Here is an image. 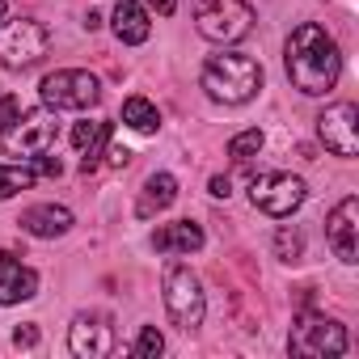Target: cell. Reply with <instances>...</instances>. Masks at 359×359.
Masks as SVG:
<instances>
[{
	"mask_svg": "<svg viewBox=\"0 0 359 359\" xmlns=\"http://www.w3.org/2000/svg\"><path fill=\"white\" fill-rule=\"evenodd\" d=\"M18 114H22V102H18V97H0V135L13 127Z\"/></svg>",
	"mask_w": 359,
	"mask_h": 359,
	"instance_id": "cb8c5ba5",
	"label": "cell"
},
{
	"mask_svg": "<svg viewBox=\"0 0 359 359\" xmlns=\"http://www.w3.org/2000/svg\"><path fill=\"white\" fill-rule=\"evenodd\" d=\"M275 254H279L283 262H300V254H304V237H300L296 229H279V233H275Z\"/></svg>",
	"mask_w": 359,
	"mask_h": 359,
	"instance_id": "7402d4cb",
	"label": "cell"
},
{
	"mask_svg": "<svg viewBox=\"0 0 359 359\" xmlns=\"http://www.w3.org/2000/svg\"><path fill=\"white\" fill-rule=\"evenodd\" d=\"M51 51V30L34 18H18L9 26H0V64L9 72H26L34 68L43 55Z\"/></svg>",
	"mask_w": 359,
	"mask_h": 359,
	"instance_id": "8992f818",
	"label": "cell"
},
{
	"mask_svg": "<svg viewBox=\"0 0 359 359\" xmlns=\"http://www.w3.org/2000/svg\"><path fill=\"white\" fill-rule=\"evenodd\" d=\"M39 93H43V106L51 110H89L102 102V81L85 68H55L43 76Z\"/></svg>",
	"mask_w": 359,
	"mask_h": 359,
	"instance_id": "52a82bcc",
	"label": "cell"
},
{
	"mask_svg": "<svg viewBox=\"0 0 359 359\" xmlns=\"http://www.w3.org/2000/svg\"><path fill=\"white\" fill-rule=\"evenodd\" d=\"M110 131H114V127H110L106 118H93V123L85 118V123H76V127H72V144L85 152V156H81V173L97 169V152L110 144Z\"/></svg>",
	"mask_w": 359,
	"mask_h": 359,
	"instance_id": "ac0fdd59",
	"label": "cell"
},
{
	"mask_svg": "<svg viewBox=\"0 0 359 359\" xmlns=\"http://www.w3.org/2000/svg\"><path fill=\"white\" fill-rule=\"evenodd\" d=\"M39 182V173L30 165H0V199H13Z\"/></svg>",
	"mask_w": 359,
	"mask_h": 359,
	"instance_id": "ffe728a7",
	"label": "cell"
},
{
	"mask_svg": "<svg viewBox=\"0 0 359 359\" xmlns=\"http://www.w3.org/2000/svg\"><path fill=\"white\" fill-rule=\"evenodd\" d=\"M287 351L296 359H338L346 351V330L321 313H300L287 338Z\"/></svg>",
	"mask_w": 359,
	"mask_h": 359,
	"instance_id": "ba28073f",
	"label": "cell"
},
{
	"mask_svg": "<svg viewBox=\"0 0 359 359\" xmlns=\"http://www.w3.org/2000/svg\"><path fill=\"white\" fill-rule=\"evenodd\" d=\"M161 287H165V313H169V321H173L177 330H187V334H191V330L203 325L208 296H203V283H199V275H195L191 266L169 262Z\"/></svg>",
	"mask_w": 359,
	"mask_h": 359,
	"instance_id": "3957f363",
	"label": "cell"
},
{
	"mask_svg": "<svg viewBox=\"0 0 359 359\" xmlns=\"http://www.w3.org/2000/svg\"><path fill=\"white\" fill-rule=\"evenodd\" d=\"M283 64H287V81L304 93V97H325L338 76H342V55L338 43L325 34V26L304 22L292 30L287 47H283Z\"/></svg>",
	"mask_w": 359,
	"mask_h": 359,
	"instance_id": "6da1fadb",
	"label": "cell"
},
{
	"mask_svg": "<svg viewBox=\"0 0 359 359\" xmlns=\"http://www.w3.org/2000/svg\"><path fill=\"white\" fill-rule=\"evenodd\" d=\"M317 135H321V144H325L334 156H342V161L359 156V110H355L351 102L325 106L321 118H317Z\"/></svg>",
	"mask_w": 359,
	"mask_h": 359,
	"instance_id": "30bf717a",
	"label": "cell"
},
{
	"mask_svg": "<svg viewBox=\"0 0 359 359\" xmlns=\"http://www.w3.org/2000/svg\"><path fill=\"white\" fill-rule=\"evenodd\" d=\"M208 191H212L216 199H229V195H233V187H229V177H212V182H208Z\"/></svg>",
	"mask_w": 359,
	"mask_h": 359,
	"instance_id": "4316f807",
	"label": "cell"
},
{
	"mask_svg": "<svg viewBox=\"0 0 359 359\" xmlns=\"http://www.w3.org/2000/svg\"><path fill=\"white\" fill-rule=\"evenodd\" d=\"M195 30L208 39V43H241L250 30H254V9L245 0H203L195 9Z\"/></svg>",
	"mask_w": 359,
	"mask_h": 359,
	"instance_id": "5b68a950",
	"label": "cell"
},
{
	"mask_svg": "<svg viewBox=\"0 0 359 359\" xmlns=\"http://www.w3.org/2000/svg\"><path fill=\"white\" fill-rule=\"evenodd\" d=\"M152 5V13H161V18H173L177 13V0H148Z\"/></svg>",
	"mask_w": 359,
	"mask_h": 359,
	"instance_id": "83f0119b",
	"label": "cell"
},
{
	"mask_svg": "<svg viewBox=\"0 0 359 359\" xmlns=\"http://www.w3.org/2000/svg\"><path fill=\"white\" fill-rule=\"evenodd\" d=\"M325 237H330V250L338 262H346V266L359 262V199L355 195H346L325 216Z\"/></svg>",
	"mask_w": 359,
	"mask_h": 359,
	"instance_id": "7c38bea8",
	"label": "cell"
},
{
	"mask_svg": "<svg viewBox=\"0 0 359 359\" xmlns=\"http://www.w3.org/2000/svg\"><path fill=\"white\" fill-rule=\"evenodd\" d=\"M250 199H254L258 212L283 220V216H292L309 199V187H304V177H296V173H262V177H254Z\"/></svg>",
	"mask_w": 359,
	"mask_h": 359,
	"instance_id": "9c48e42d",
	"label": "cell"
},
{
	"mask_svg": "<svg viewBox=\"0 0 359 359\" xmlns=\"http://www.w3.org/2000/svg\"><path fill=\"white\" fill-rule=\"evenodd\" d=\"M152 250L156 254H195L203 250V229L195 220H173V224H161L152 233Z\"/></svg>",
	"mask_w": 359,
	"mask_h": 359,
	"instance_id": "9a60e30c",
	"label": "cell"
},
{
	"mask_svg": "<svg viewBox=\"0 0 359 359\" xmlns=\"http://www.w3.org/2000/svg\"><path fill=\"white\" fill-rule=\"evenodd\" d=\"M258 152H262V131H258V127H250V131H237V135L229 140V156H233L237 165L254 161Z\"/></svg>",
	"mask_w": 359,
	"mask_h": 359,
	"instance_id": "44dd1931",
	"label": "cell"
},
{
	"mask_svg": "<svg viewBox=\"0 0 359 359\" xmlns=\"http://www.w3.org/2000/svg\"><path fill=\"white\" fill-rule=\"evenodd\" d=\"M173 199H177V177H173V173H152L148 182H144V191H140L135 216H140V220H152V216H161L165 208H173Z\"/></svg>",
	"mask_w": 359,
	"mask_h": 359,
	"instance_id": "e0dca14e",
	"label": "cell"
},
{
	"mask_svg": "<svg viewBox=\"0 0 359 359\" xmlns=\"http://www.w3.org/2000/svg\"><path fill=\"white\" fill-rule=\"evenodd\" d=\"M106 152H110V165H127L131 161V148H123V144H110Z\"/></svg>",
	"mask_w": 359,
	"mask_h": 359,
	"instance_id": "f1b7e54d",
	"label": "cell"
},
{
	"mask_svg": "<svg viewBox=\"0 0 359 359\" xmlns=\"http://www.w3.org/2000/svg\"><path fill=\"white\" fill-rule=\"evenodd\" d=\"M18 224H22V233H30L39 241H55V237H64L72 229V212L60 208V203H34V208L22 212Z\"/></svg>",
	"mask_w": 359,
	"mask_h": 359,
	"instance_id": "5bb4252c",
	"label": "cell"
},
{
	"mask_svg": "<svg viewBox=\"0 0 359 359\" xmlns=\"http://www.w3.org/2000/svg\"><path fill=\"white\" fill-rule=\"evenodd\" d=\"M55 135H60V118H55L51 106H43V110H22V114L13 118V127L0 135V148H5L9 156L34 161V156H43V152L55 148Z\"/></svg>",
	"mask_w": 359,
	"mask_h": 359,
	"instance_id": "277c9868",
	"label": "cell"
},
{
	"mask_svg": "<svg viewBox=\"0 0 359 359\" xmlns=\"http://www.w3.org/2000/svg\"><path fill=\"white\" fill-rule=\"evenodd\" d=\"M30 169H34L39 177H60V173H64L60 156H47V152H43V156H34V165H30Z\"/></svg>",
	"mask_w": 359,
	"mask_h": 359,
	"instance_id": "d4e9b609",
	"label": "cell"
},
{
	"mask_svg": "<svg viewBox=\"0 0 359 359\" xmlns=\"http://www.w3.org/2000/svg\"><path fill=\"white\" fill-rule=\"evenodd\" d=\"M13 346H22V351L39 346V325H18L13 330Z\"/></svg>",
	"mask_w": 359,
	"mask_h": 359,
	"instance_id": "484cf974",
	"label": "cell"
},
{
	"mask_svg": "<svg viewBox=\"0 0 359 359\" xmlns=\"http://www.w3.org/2000/svg\"><path fill=\"white\" fill-rule=\"evenodd\" d=\"M0 22H5V0H0Z\"/></svg>",
	"mask_w": 359,
	"mask_h": 359,
	"instance_id": "f546056e",
	"label": "cell"
},
{
	"mask_svg": "<svg viewBox=\"0 0 359 359\" xmlns=\"http://www.w3.org/2000/svg\"><path fill=\"white\" fill-rule=\"evenodd\" d=\"M203 89L212 102L245 106L262 89V64L254 55H241V51H220L203 64Z\"/></svg>",
	"mask_w": 359,
	"mask_h": 359,
	"instance_id": "7a4b0ae2",
	"label": "cell"
},
{
	"mask_svg": "<svg viewBox=\"0 0 359 359\" xmlns=\"http://www.w3.org/2000/svg\"><path fill=\"white\" fill-rule=\"evenodd\" d=\"M123 123H127L131 131H144V135H148V131L161 127V110H156L148 97H127V102H123Z\"/></svg>",
	"mask_w": 359,
	"mask_h": 359,
	"instance_id": "d6986e66",
	"label": "cell"
},
{
	"mask_svg": "<svg viewBox=\"0 0 359 359\" xmlns=\"http://www.w3.org/2000/svg\"><path fill=\"white\" fill-rule=\"evenodd\" d=\"M39 296V271L22 266V258L0 254V304H22Z\"/></svg>",
	"mask_w": 359,
	"mask_h": 359,
	"instance_id": "4fadbf2b",
	"label": "cell"
},
{
	"mask_svg": "<svg viewBox=\"0 0 359 359\" xmlns=\"http://www.w3.org/2000/svg\"><path fill=\"white\" fill-rule=\"evenodd\" d=\"M114 342H118V334L106 313H76L68 325V346L81 359H106L114 351Z\"/></svg>",
	"mask_w": 359,
	"mask_h": 359,
	"instance_id": "8fae6325",
	"label": "cell"
},
{
	"mask_svg": "<svg viewBox=\"0 0 359 359\" xmlns=\"http://www.w3.org/2000/svg\"><path fill=\"white\" fill-rule=\"evenodd\" d=\"M110 26H114V39L127 43V47H140L148 34H152V22H148V9L135 5V0H118V9L110 13Z\"/></svg>",
	"mask_w": 359,
	"mask_h": 359,
	"instance_id": "2e32d148",
	"label": "cell"
},
{
	"mask_svg": "<svg viewBox=\"0 0 359 359\" xmlns=\"http://www.w3.org/2000/svg\"><path fill=\"white\" fill-rule=\"evenodd\" d=\"M161 351H165L161 330H156V325H144V330H140V338H135V346H131V355H135V359H156Z\"/></svg>",
	"mask_w": 359,
	"mask_h": 359,
	"instance_id": "603a6c76",
	"label": "cell"
}]
</instances>
